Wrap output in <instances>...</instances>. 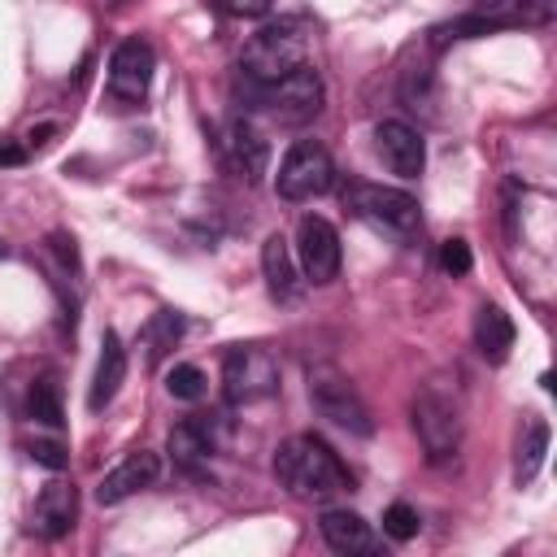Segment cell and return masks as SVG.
Here are the masks:
<instances>
[{"instance_id": "1", "label": "cell", "mask_w": 557, "mask_h": 557, "mask_svg": "<svg viewBox=\"0 0 557 557\" xmlns=\"http://www.w3.org/2000/svg\"><path fill=\"white\" fill-rule=\"evenodd\" d=\"M274 479L296 496V500H326L335 492L352 487V474L335 457V448L318 435H292L274 453Z\"/></svg>"}, {"instance_id": "2", "label": "cell", "mask_w": 557, "mask_h": 557, "mask_svg": "<svg viewBox=\"0 0 557 557\" xmlns=\"http://www.w3.org/2000/svg\"><path fill=\"white\" fill-rule=\"evenodd\" d=\"M309 61V48H305V35L292 26V22H278V26H261L244 52H239V74L244 83H274L292 70H300Z\"/></svg>"}, {"instance_id": "3", "label": "cell", "mask_w": 557, "mask_h": 557, "mask_svg": "<svg viewBox=\"0 0 557 557\" xmlns=\"http://www.w3.org/2000/svg\"><path fill=\"white\" fill-rule=\"evenodd\" d=\"M244 91H248L252 109H261V113H270L278 122H309L322 109V78H318V70L309 61L300 70L274 78V83H248Z\"/></svg>"}, {"instance_id": "4", "label": "cell", "mask_w": 557, "mask_h": 557, "mask_svg": "<svg viewBox=\"0 0 557 557\" xmlns=\"http://www.w3.org/2000/svg\"><path fill=\"white\" fill-rule=\"evenodd\" d=\"M344 205H348L361 222H370V226H379V231H387V235H413L418 222H422L418 200H413L409 191L383 187V183H348V187H344Z\"/></svg>"}, {"instance_id": "5", "label": "cell", "mask_w": 557, "mask_h": 557, "mask_svg": "<svg viewBox=\"0 0 557 557\" xmlns=\"http://www.w3.org/2000/svg\"><path fill=\"white\" fill-rule=\"evenodd\" d=\"M331 183H335V161L313 139H296L274 174V187L283 200H313V196L331 191Z\"/></svg>"}, {"instance_id": "6", "label": "cell", "mask_w": 557, "mask_h": 557, "mask_svg": "<svg viewBox=\"0 0 557 557\" xmlns=\"http://www.w3.org/2000/svg\"><path fill=\"white\" fill-rule=\"evenodd\" d=\"M222 387L231 405H252L278 387V361L257 344H239L222 357Z\"/></svg>"}, {"instance_id": "7", "label": "cell", "mask_w": 557, "mask_h": 557, "mask_svg": "<svg viewBox=\"0 0 557 557\" xmlns=\"http://www.w3.org/2000/svg\"><path fill=\"white\" fill-rule=\"evenodd\" d=\"M413 431H418V444H422L431 466L453 461L457 448H461V413L440 392H422L413 400Z\"/></svg>"}, {"instance_id": "8", "label": "cell", "mask_w": 557, "mask_h": 557, "mask_svg": "<svg viewBox=\"0 0 557 557\" xmlns=\"http://www.w3.org/2000/svg\"><path fill=\"white\" fill-rule=\"evenodd\" d=\"M309 400H313V409H318L322 418H331L335 426H344V431H352V435H370V431H374V418H370L366 400H361L357 387H352L344 374H335V370H313V374H309Z\"/></svg>"}, {"instance_id": "9", "label": "cell", "mask_w": 557, "mask_h": 557, "mask_svg": "<svg viewBox=\"0 0 557 557\" xmlns=\"http://www.w3.org/2000/svg\"><path fill=\"white\" fill-rule=\"evenodd\" d=\"M157 52L148 39H122L109 57V100L117 109H135L152 87Z\"/></svg>"}, {"instance_id": "10", "label": "cell", "mask_w": 557, "mask_h": 557, "mask_svg": "<svg viewBox=\"0 0 557 557\" xmlns=\"http://www.w3.org/2000/svg\"><path fill=\"white\" fill-rule=\"evenodd\" d=\"M296 265H300V274L309 278V283H331L335 274H339V231L326 222V218H318V213H305L300 218V226H296Z\"/></svg>"}, {"instance_id": "11", "label": "cell", "mask_w": 557, "mask_h": 557, "mask_svg": "<svg viewBox=\"0 0 557 557\" xmlns=\"http://www.w3.org/2000/svg\"><path fill=\"white\" fill-rule=\"evenodd\" d=\"M374 148H379L383 165H387L392 174H400V178H418V174L426 170V144H422V135H418L409 122H400V117H387V122L374 126Z\"/></svg>"}, {"instance_id": "12", "label": "cell", "mask_w": 557, "mask_h": 557, "mask_svg": "<svg viewBox=\"0 0 557 557\" xmlns=\"http://www.w3.org/2000/svg\"><path fill=\"white\" fill-rule=\"evenodd\" d=\"M218 148H222L226 170H231V174H239L244 183H257V178L265 174V165H270V144L261 139V131H252V126H248V122H239V117L222 126Z\"/></svg>"}, {"instance_id": "13", "label": "cell", "mask_w": 557, "mask_h": 557, "mask_svg": "<svg viewBox=\"0 0 557 557\" xmlns=\"http://www.w3.org/2000/svg\"><path fill=\"white\" fill-rule=\"evenodd\" d=\"M157 474H161L157 453L135 448V453H126V457H122V461L100 479L96 500H100V505H122L126 496H135V492H144V487H152V483H157Z\"/></svg>"}, {"instance_id": "14", "label": "cell", "mask_w": 557, "mask_h": 557, "mask_svg": "<svg viewBox=\"0 0 557 557\" xmlns=\"http://www.w3.org/2000/svg\"><path fill=\"white\" fill-rule=\"evenodd\" d=\"M74 518H78V487L65 483V479H52V483L39 492V500H35L30 531L44 535V540H61V535H70Z\"/></svg>"}, {"instance_id": "15", "label": "cell", "mask_w": 557, "mask_h": 557, "mask_svg": "<svg viewBox=\"0 0 557 557\" xmlns=\"http://www.w3.org/2000/svg\"><path fill=\"white\" fill-rule=\"evenodd\" d=\"M318 531H322L326 548H335V553H344V557L379 553V535H374V527H370L361 513H352V509H326V513L318 518Z\"/></svg>"}, {"instance_id": "16", "label": "cell", "mask_w": 557, "mask_h": 557, "mask_svg": "<svg viewBox=\"0 0 557 557\" xmlns=\"http://www.w3.org/2000/svg\"><path fill=\"white\" fill-rule=\"evenodd\" d=\"M122 379H126V348H122L117 331H104V335H100V357H96V379H91L87 405H91V409H104V405L117 396Z\"/></svg>"}, {"instance_id": "17", "label": "cell", "mask_w": 557, "mask_h": 557, "mask_svg": "<svg viewBox=\"0 0 557 557\" xmlns=\"http://www.w3.org/2000/svg\"><path fill=\"white\" fill-rule=\"evenodd\" d=\"M261 274L274 300H292L296 296V252L283 235H265L261 244Z\"/></svg>"}, {"instance_id": "18", "label": "cell", "mask_w": 557, "mask_h": 557, "mask_svg": "<svg viewBox=\"0 0 557 557\" xmlns=\"http://www.w3.org/2000/svg\"><path fill=\"white\" fill-rule=\"evenodd\" d=\"M474 344L487 361H505L513 348V318L500 305H483L474 313Z\"/></svg>"}, {"instance_id": "19", "label": "cell", "mask_w": 557, "mask_h": 557, "mask_svg": "<svg viewBox=\"0 0 557 557\" xmlns=\"http://www.w3.org/2000/svg\"><path fill=\"white\" fill-rule=\"evenodd\" d=\"M209 453H213V435H209V426H205V422L187 418V422H178V426L170 431V457H174V466L196 470Z\"/></svg>"}, {"instance_id": "20", "label": "cell", "mask_w": 557, "mask_h": 557, "mask_svg": "<svg viewBox=\"0 0 557 557\" xmlns=\"http://www.w3.org/2000/svg\"><path fill=\"white\" fill-rule=\"evenodd\" d=\"M26 413L44 426H61L65 422V409H61V383L57 379H35L30 383V396H26Z\"/></svg>"}, {"instance_id": "21", "label": "cell", "mask_w": 557, "mask_h": 557, "mask_svg": "<svg viewBox=\"0 0 557 557\" xmlns=\"http://www.w3.org/2000/svg\"><path fill=\"white\" fill-rule=\"evenodd\" d=\"M205 370L200 366H191V361H178L170 374H165V392L174 396V400H200L205 396Z\"/></svg>"}, {"instance_id": "22", "label": "cell", "mask_w": 557, "mask_h": 557, "mask_svg": "<svg viewBox=\"0 0 557 557\" xmlns=\"http://www.w3.org/2000/svg\"><path fill=\"white\" fill-rule=\"evenodd\" d=\"M544 448H548V426L544 422H531L527 426V444H522V457H518V483H531L544 466Z\"/></svg>"}, {"instance_id": "23", "label": "cell", "mask_w": 557, "mask_h": 557, "mask_svg": "<svg viewBox=\"0 0 557 557\" xmlns=\"http://www.w3.org/2000/svg\"><path fill=\"white\" fill-rule=\"evenodd\" d=\"M418 527H422V518H418V509H413V505L396 500V505H387V509H383V535H392L396 544L413 540V535H418Z\"/></svg>"}, {"instance_id": "24", "label": "cell", "mask_w": 557, "mask_h": 557, "mask_svg": "<svg viewBox=\"0 0 557 557\" xmlns=\"http://www.w3.org/2000/svg\"><path fill=\"white\" fill-rule=\"evenodd\" d=\"M178 318L174 313H157L152 322H148V331H144V344H148V357L157 361L165 348H174V339H178Z\"/></svg>"}, {"instance_id": "25", "label": "cell", "mask_w": 557, "mask_h": 557, "mask_svg": "<svg viewBox=\"0 0 557 557\" xmlns=\"http://www.w3.org/2000/svg\"><path fill=\"white\" fill-rule=\"evenodd\" d=\"M26 457L39 461V466H48V470H65V466H70V453H65L57 440H30V444H26Z\"/></svg>"}, {"instance_id": "26", "label": "cell", "mask_w": 557, "mask_h": 557, "mask_svg": "<svg viewBox=\"0 0 557 557\" xmlns=\"http://www.w3.org/2000/svg\"><path fill=\"white\" fill-rule=\"evenodd\" d=\"M209 9L226 13V17H261L274 9V0H205Z\"/></svg>"}, {"instance_id": "27", "label": "cell", "mask_w": 557, "mask_h": 557, "mask_svg": "<svg viewBox=\"0 0 557 557\" xmlns=\"http://www.w3.org/2000/svg\"><path fill=\"white\" fill-rule=\"evenodd\" d=\"M440 265H444L448 274H470V244H466V239H444Z\"/></svg>"}, {"instance_id": "28", "label": "cell", "mask_w": 557, "mask_h": 557, "mask_svg": "<svg viewBox=\"0 0 557 557\" xmlns=\"http://www.w3.org/2000/svg\"><path fill=\"white\" fill-rule=\"evenodd\" d=\"M22 161V148H0V165H17Z\"/></svg>"}]
</instances>
